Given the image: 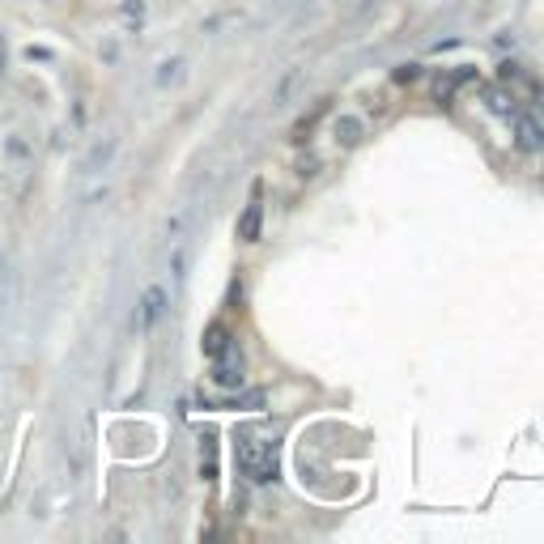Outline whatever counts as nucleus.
I'll return each instance as SVG.
<instances>
[{
    "instance_id": "obj_1",
    "label": "nucleus",
    "mask_w": 544,
    "mask_h": 544,
    "mask_svg": "<svg viewBox=\"0 0 544 544\" xmlns=\"http://www.w3.org/2000/svg\"><path fill=\"white\" fill-rule=\"evenodd\" d=\"M238 468L256 485L277 481V451H272V443H264L256 434H238Z\"/></svg>"
},
{
    "instance_id": "obj_2",
    "label": "nucleus",
    "mask_w": 544,
    "mask_h": 544,
    "mask_svg": "<svg viewBox=\"0 0 544 544\" xmlns=\"http://www.w3.org/2000/svg\"><path fill=\"white\" fill-rule=\"evenodd\" d=\"M260 230H264V183H256L247 209L238 217V243H260Z\"/></svg>"
},
{
    "instance_id": "obj_3",
    "label": "nucleus",
    "mask_w": 544,
    "mask_h": 544,
    "mask_svg": "<svg viewBox=\"0 0 544 544\" xmlns=\"http://www.w3.org/2000/svg\"><path fill=\"white\" fill-rule=\"evenodd\" d=\"M243 358H238V349L230 345L222 353V358H213V383L217 387H225V392H235V387H243Z\"/></svg>"
},
{
    "instance_id": "obj_4",
    "label": "nucleus",
    "mask_w": 544,
    "mask_h": 544,
    "mask_svg": "<svg viewBox=\"0 0 544 544\" xmlns=\"http://www.w3.org/2000/svg\"><path fill=\"white\" fill-rule=\"evenodd\" d=\"M515 145H519L523 153H536V149H544L540 120H532V115H515Z\"/></svg>"
},
{
    "instance_id": "obj_5",
    "label": "nucleus",
    "mask_w": 544,
    "mask_h": 544,
    "mask_svg": "<svg viewBox=\"0 0 544 544\" xmlns=\"http://www.w3.org/2000/svg\"><path fill=\"white\" fill-rule=\"evenodd\" d=\"M332 136H336V145H340V149H353V145H361V136H366V124H361L358 115H336Z\"/></svg>"
},
{
    "instance_id": "obj_6",
    "label": "nucleus",
    "mask_w": 544,
    "mask_h": 544,
    "mask_svg": "<svg viewBox=\"0 0 544 544\" xmlns=\"http://www.w3.org/2000/svg\"><path fill=\"white\" fill-rule=\"evenodd\" d=\"M115 136H107V141H99V145H89V153H86V162H81V171L86 174H99V171H107V162L115 158Z\"/></svg>"
},
{
    "instance_id": "obj_7",
    "label": "nucleus",
    "mask_w": 544,
    "mask_h": 544,
    "mask_svg": "<svg viewBox=\"0 0 544 544\" xmlns=\"http://www.w3.org/2000/svg\"><path fill=\"white\" fill-rule=\"evenodd\" d=\"M162 315H166V289L153 285V289H145V298H141V319H145V328H153Z\"/></svg>"
},
{
    "instance_id": "obj_8",
    "label": "nucleus",
    "mask_w": 544,
    "mask_h": 544,
    "mask_svg": "<svg viewBox=\"0 0 544 544\" xmlns=\"http://www.w3.org/2000/svg\"><path fill=\"white\" fill-rule=\"evenodd\" d=\"M200 349H204V358H222L225 349H230V328H225V323H209Z\"/></svg>"
},
{
    "instance_id": "obj_9",
    "label": "nucleus",
    "mask_w": 544,
    "mask_h": 544,
    "mask_svg": "<svg viewBox=\"0 0 544 544\" xmlns=\"http://www.w3.org/2000/svg\"><path fill=\"white\" fill-rule=\"evenodd\" d=\"M485 107H489V111L494 115H515V99H507V94H502V89H485Z\"/></svg>"
},
{
    "instance_id": "obj_10",
    "label": "nucleus",
    "mask_w": 544,
    "mask_h": 544,
    "mask_svg": "<svg viewBox=\"0 0 544 544\" xmlns=\"http://www.w3.org/2000/svg\"><path fill=\"white\" fill-rule=\"evenodd\" d=\"M179 68H183V60H166V64H162V73L153 77V81H158V86H171L174 77H179Z\"/></svg>"
},
{
    "instance_id": "obj_11",
    "label": "nucleus",
    "mask_w": 544,
    "mask_h": 544,
    "mask_svg": "<svg viewBox=\"0 0 544 544\" xmlns=\"http://www.w3.org/2000/svg\"><path fill=\"white\" fill-rule=\"evenodd\" d=\"M319 174V158L310 153V158H298V179H315Z\"/></svg>"
},
{
    "instance_id": "obj_12",
    "label": "nucleus",
    "mask_w": 544,
    "mask_h": 544,
    "mask_svg": "<svg viewBox=\"0 0 544 544\" xmlns=\"http://www.w3.org/2000/svg\"><path fill=\"white\" fill-rule=\"evenodd\" d=\"M5 153H9V158H30V145L17 136V141H5Z\"/></svg>"
},
{
    "instance_id": "obj_13",
    "label": "nucleus",
    "mask_w": 544,
    "mask_h": 544,
    "mask_svg": "<svg viewBox=\"0 0 544 544\" xmlns=\"http://www.w3.org/2000/svg\"><path fill=\"white\" fill-rule=\"evenodd\" d=\"M417 77H421L417 64H400V68H396V81H417Z\"/></svg>"
},
{
    "instance_id": "obj_14",
    "label": "nucleus",
    "mask_w": 544,
    "mask_h": 544,
    "mask_svg": "<svg viewBox=\"0 0 544 544\" xmlns=\"http://www.w3.org/2000/svg\"><path fill=\"white\" fill-rule=\"evenodd\" d=\"M124 13H128V17H141V13H145V5H141V0H128Z\"/></svg>"
}]
</instances>
